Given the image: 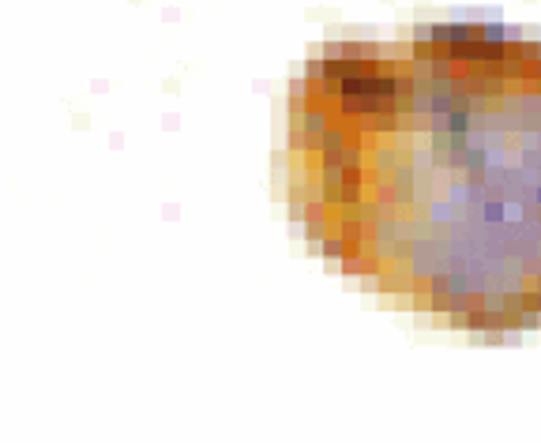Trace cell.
Here are the masks:
<instances>
[{"mask_svg":"<svg viewBox=\"0 0 541 443\" xmlns=\"http://www.w3.org/2000/svg\"><path fill=\"white\" fill-rule=\"evenodd\" d=\"M289 192L342 271L473 334L541 320V42L432 23L312 60Z\"/></svg>","mask_w":541,"mask_h":443,"instance_id":"1","label":"cell"}]
</instances>
